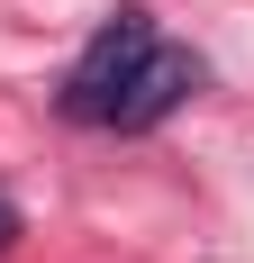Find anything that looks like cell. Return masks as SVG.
<instances>
[{"mask_svg": "<svg viewBox=\"0 0 254 263\" xmlns=\"http://www.w3.org/2000/svg\"><path fill=\"white\" fill-rule=\"evenodd\" d=\"M154 54V18L146 9H109L100 36L73 54V73H64V109H73L82 127H109V100L127 91V73Z\"/></svg>", "mask_w": 254, "mask_h": 263, "instance_id": "cell-1", "label": "cell"}, {"mask_svg": "<svg viewBox=\"0 0 254 263\" xmlns=\"http://www.w3.org/2000/svg\"><path fill=\"white\" fill-rule=\"evenodd\" d=\"M191 91H200V54H182V46H164V36H154V54L127 73V91H118V100H109V127H127V136H136V127H154V118H173Z\"/></svg>", "mask_w": 254, "mask_h": 263, "instance_id": "cell-2", "label": "cell"}, {"mask_svg": "<svg viewBox=\"0 0 254 263\" xmlns=\"http://www.w3.org/2000/svg\"><path fill=\"white\" fill-rule=\"evenodd\" d=\"M9 245H19V200L0 191V254H9Z\"/></svg>", "mask_w": 254, "mask_h": 263, "instance_id": "cell-3", "label": "cell"}]
</instances>
